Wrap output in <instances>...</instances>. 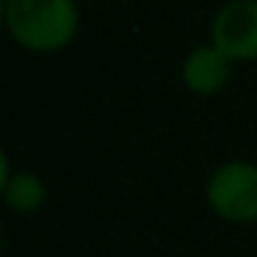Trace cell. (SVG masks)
<instances>
[{"label":"cell","instance_id":"1","mask_svg":"<svg viewBox=\"0 0 257 257\" xmlns=\"http://www.w3.org/2000/svg\"><path fill=\"white\" fill-rule=\"evenodd\" d=\"M3 25L25 53L56 56L78 39L80 6L78 0H3Z\"/></svg>","mask_w":257,"mask_h":257},{"label":"cell","instance_id":"2","mask_svg":"<svg viewBox=\"0 0 257 257\" xmlns=\"http://www.w3.org/2000/svg\"><path fill=\"white\" fill-rule=\"evenodd\" d=\"M205 202L227 224H257V163L224 161L207 174Z\"/></svg>","mask_w":257,"mask_h":257},{"label":"cell","instance_id":"3","mask_svg":"<svg viewBox=\"0 0 257 257\" xmlns=\"http://www.w3.org/2000/svg\"><path fill=\"white\" fill-rule=\"evenodd\" d=\"M210 45L229 61H257V0H227L210 20Z\"/></svg>","mask_w":257,"mask_h":257},{"label":"cell","instance_id":"4","mask_svg":"<svg viewBox=\"0 0 257 257\" xmlns=\"http://www.w3.org/2000/svg\"><path fill=\"white\" fill-rule=\"evenodd\" d=\"M232 64L216 45H196L188 50L180 67V80L194 97H216L232 80Z\"/></svg>","mask_w":257,"mask_h":257},{"label":"cell","instance_id":"5","mask_svg":"<svg viewBox=\"0 0 257 257\" xmlns=\"http://www.w3.org/2000/svg\"><path fill=\"white\" fill-rule=\"evenodd\" d=\"M0 194H3V202H6V207L12 213L34 216L47 202V185L36 172L20 169V172H12L0 183Z\"/></svg>","mask_w":257,"mask_h":257}]
</instances>
